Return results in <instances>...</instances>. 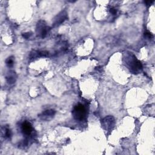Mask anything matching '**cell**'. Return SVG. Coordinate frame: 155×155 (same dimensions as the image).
Returning a JSON list of instances; mask_svg holds the SVG:
<instances>
[{
    "instance_id": "obj_1",
    "label": "cell",
    "mask_w": 155,
    "mask_h": 155,
    "mask_svg": "<svg viewBox=\"0 0 155 155\" xmlns=\"http://www.w3.org/2000/svg\"><path fill=\"white\" fill-rule=\"evenodd\" d=\"M86 109L83 104H77L72 110V115L77 121L83 120L86 116Z\"/></svg>"
},
{
    "instance_id": "obj_2",
    "label": "cell",
    "mask_w": 155,
    "mask_h": 155,
    "mask_svg": "<svg viewBox=\"0 0 155 155\" xmlns=\"http://www.w3.org/2000/svg\"><path fill=\"white\" fill-rule=\"evenodd\" d=\"M49 30L50 28L49 27L47 26L45 21H42V20H40L38 22L37 25L36 31L38 36H39L42 38H45L47 36V35H48V33L49 31Z\"/></svg>"
},
{
    "instance_id": "obj_3",
    "label": "cell",
    "mask_w": 155,
    "mask_h": 155,
    "mask_svg": "<svg viewBox=\"0 0 155 155\" xmlns=\"http://www.w3.org/2000/svg\"><path fill=\"white\" fill-rule=\"evenodd\" d=\"M115 123V120L112 116H108L101 120V125L105 130H110Z\"/></svg>"
},
{
    "instance_id": "obj_4",
    "label": "cell",
    "mask_w": 155,
    "mask_h": 155,
    "mask_svg": "<svg viewBox=\"0 0 155 155\" xmlns=\"http://www.w3.org/2000/svg\"><path fill=\"white\" fill-rule=\"evenodd\" d=\"M67 18V13L66 11L64 10L61 12H60L59 14H58L55 19H54L53 26L56 27L59 25L61 24H62L65 20Z\"/></svg>"
},
{
    "instance_id": "obj_5",
    "label": "cell",
    "mask_w": 155,
    "mask_h": 155,
    "mask_svg": "<svg viewBox=\"0 0 155 155\" xmlns=\"http://www.w3.org/2000/svg\"><path fill=\"white\" fill-rule=\"evenodd\" d=\"M21 132L23 134L26 136L30 135L33 131V128H32V124L27 121L23 123L21 126Z\"/></svg>"
},
{
    "instance_id": "obj_6",
    "label": "cell",
    "mask_w": 155,
    "mask_h": 155,
    "mask_svg": "<svg viewBox=\"0 0 155 155\" xmlns=\"http://www.w3.org/2000/svg\"><path fill=\"white\" fill-rule=\"evenodd\" d=\"M56 112L53 110H48L44 111L41 114H39V117L41 118V119L44 121H49L54 116H55Z\"/></svg>"
},
{
    "instance_id": "obj_7",
    "label": "cell",
    "mask_w": 155,
    "mask_h": 155,
    "mask_svg": "<svg viewBox=\"0 0 155 155\" xmlns=\"http://www.w3.org/2000/svg\"><path fill=\"white\" fill-rule=\"evenodd\" d=\"M6 79L7 82L10 84H12L13 83H15L16 81V79H17L15 72L13 71L9 72L8 75H7Z\"/></svg>"
},
{
    "instance_id": "obj_8",
    "label": "cell",
    "mask_w": 155,
    "mask_h": 155,
    "mask_svg": "<svg viewBox=\"0 0 155 155\" xmlns=\"http://www.w3.org/2000/svg\"><path fill=\"white\" fill-rule=\"evenodd\" d=\"M49 53L48 51H33L30 54V58H35L39 56H48Z\"/></svg>"
},
{
    "instance_id": "obj_9",
    "label": "cell",
    "mask_w": 155,
    "mask_h": 155,
    "mask_svg": "<svg viewBox=\"0 0 155 155\" xmlns=\"http://www.w3.org/2000/svg\"><path fill=\"white\" fill-rule=\"evenodd\" d=\"M2 134L4 138L7 139H10L12 136V132L8 127H2Z\"/></svg>"
},
{
    "instance_id": "obj_10",
    "label": "cell",
    "mask_w": 155,
    "mask_h": 155,
    "mask_svg": "<svg viewBox=\"0 0 155 155\" xmlns=\"http://www.w3.org/2000/svg\"><path fill=\"white\" fill-rule=\"evenodd\" d=\"M6 65H8L9 67H11L13 65V64H14V60H13V58L12 56H10L8 58V59H6Z\"/></svg>"
},
{
    "instance_id": "obj_11",
    "label": "cell",
    "mask_w": 155,
    "mask_h": 155,
    "mask_svg": "<svg viewBox=\"0 0 155 155\" xmlns=\"http://www.w3.org/2000/svg\"><path fill=\"white\" fill-rule=\"evenodd\" d=\"M23 37L25 39H29L32 35V33L30 32H27V33H24L22 34Z\"/></svg>"
},
{
    "instance_id": "obj_12",
    "label": "cell",
    "mask_w": 155,
    "mask_h": 155,
    "mask_svg": "<svg viewBox=\"0 0 155 155\" xmlns=\"http://www.w3.org/2000/svg\"><path fill=\"white\" fill-rule=\"evenodd\" d=\"M144 35H145V37L146 38H149V39L152 38L153 37L152 33L150 32H145Z\"/></svg>"
},
{
    "instance_id": "obj_13",
    "label": "cell",
    "mask_w": 155,
    "mask_h": 155,
    "mask_svg": "<svg viewBox=\"0 0 155 155\" xmlns=\"http://www.w3.org/2000/svg\"><path fill=\"white\" fill-rule=\"evenodd\" d=\"M110 13H112V14H113L114 15H116L117 13V10L115 8H111L110 9Z\"/></svg>"
},
{
    "instance_id": "obj_14",
    "label": "cell",
    "mask_w": 155,
    "mask_h": 155,
    "mask_svg": "<svg viewBox=\"0 0 155 155\" xmlns=\"http://www.w3.org/2000/svg\"><path fill=\"white\" fill-rule=\"evenodd\" d=\"M144 3L147 6H150V5H151L153 3V1H144Z\"/></svg>"
}]
</instances>
